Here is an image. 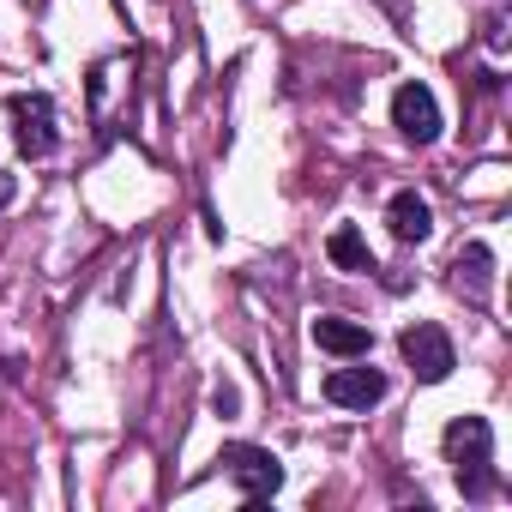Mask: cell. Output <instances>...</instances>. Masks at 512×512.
<instances>
[{"label":"cell","instance_id":"obj_1","mask_svg":"<svg viewBox=\"0 0 512 512\" xmlns=\"http://www.w3.org/2000/svg\"><path fill=\"white\" fill-rule=\"evenodd\" d=\"M440 452H446L452 482H458L464 500H488L500 488V476H494V428L482 416H452L446 434H440Z\"/></svg>","mask_w":512,"mask_h":512},{"label":"cell","instance_id":"obj_2","mask_svg":"<svg viewBox=\"0 0 512 512\" xmlns=\"http://www.w3.org/2000/svg\"><path fill=\"white\" fill-rule=\"evenodd\" d=\"M217 464H223V476L235 482V494H241L247 506H260V500H272V494L284 488V464H278L266 446H223Z\"/></svg>","mask_w":512,"mask_h":512},{"label":"cell","instance_id":"obj_3","mask_svg":"<svg viewBox=\"0 0 512 512\" xmlns=\"http://www.w3.org/2000/svg\"><path fill=\"white\" fill-rule=\"evenodd\" d=\"M7 115H13V145H19V157H49L55 145H61V127H55V103L43 97V91H19L13 103H7Z\"/></svg>","mask_w":512,"mask_h":512},{"label":"cell","instance_id":"obj_4","mask_svg":"<svg viewBox=\"0 0 512 512\" xmlns=\"http://www.w3.org/2000/svg\"><path fill=\"white\" fill-rule=\"evenodd\" d=\"M398 350H404V362H410V374H416L422 386H440V380L458 368V356H452V338H446L434 320H416V326H404V332H398Z\"/></svg>","mask_w":512,"mask_h":512},{"label":"cell","instance_id":"obj_5","mask_svg":"<svg viewBox=\"0 0 512 512\" xmlns=\"http://www.w3.org/2000/svg\"><path fill=\"white\" fill-rule=\"evenodd\" d=\"M392 127H398L410 145H434V139H440V97H434L422 79L398 85V91H392Z\"/></svg>","mask_w":512,"mask_h":512},{"label":"cell","instance_id":"obj_6","mask_svg":"<svg viewBox=\"0 0 512 512\" xmlns=\"http://www.w3.org/2000/svg\"><path fill=\"white\" fill-rule=\"evenodd\" d=\"M452 290L470 302V308H488V296H494V253L482 247V241H464L458 253H452Z\"/></svg>","mask_w":512,"mask_h":512},{"label":"cell","instance_id":"obj_7","mask_svg":"<svg viewBox=\"0 0 512 512\" xmlns=\"http://www.w3.org/2000/svg\"><path fill=\"white\" fill-rule=\"evenodd\" d=\"M326 398L338 410H374L386 398V374L380 368H332L326 374Z\"/></svg>","mask_w":512,"mask_h":512},{"label":"cell","instance_id":"obj_8","mask_svg":"<svg viewBox=\"0 0 512 512\" xmlns=\"http://www.w3.org/2000/svg\"><path fill=\"white\" fill-rule=\"evenodd\" d=\"M386 229H392V241H404V247H422V241L434 235V211H428V199H422L416 187L392 193V205H386Z\"/></svg>","mask_w":512,"mask_h":512},{"label":"cell","instance_id":"obj_9","mask_svg":"<svg viewBox=\"0 0 512 512\" xmlns=\"http://www.w3.org/2000/svg\"><path fill=\"white\" fill-rule=\"evenodd\" d=\"M314 344H320L326 356H344V362H356V356H368V350H374V332H368L362 320L320 314V320H314Z\"/></svg>","mask_w":512,"mask_h":512},{"label":"cell","instance_id":"obj_10","mask_svg":"<svg viewBox=\"0 0 512 512\" xmlns=\"http://www.w3.org/2000/svg\"><path fill=\"white\" fill-rule=\"evenodd\" d=\"M326 260H332L338 272H374V253H368V241H362L356 223H338V229L326 235Z\"/></svg>","mask_w":512,"mask_h":512},{"label":"cell","instance_id":"obj_11","mask_svg":"<svg viewBox=\"0 0 512 512\" xmlns=\"http://www.w3.org/2000/svg\"><path fill=\"white\" fill-rule=\"evenodd\" d=\"M482 31H488V49H494V55H500V49H506V19H488V25H482Z\"/></svg>","mask_w":512,"mask_h":512},{"label":"cell","instance_id":"obj_12","mask_svg":"<svg viewBox=\"0 0 512 512\" xmlns=\"http://www.w3.org/2000/svg\"><path fill=\"white\" fill-rule=\"evenodd\" d=\"M13 193H19V181H13L7 169H0V211H7V205H13Z\"/></svg>","mask_w":512,"mask_h":512}]
</instances>
